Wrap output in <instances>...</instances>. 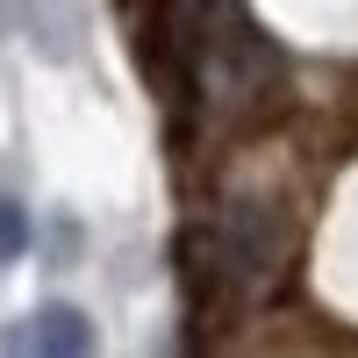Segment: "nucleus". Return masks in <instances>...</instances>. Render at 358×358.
Segmentation results:
<instances>
[{
	"mask_svg": "<svg viewBox=\"0 0 358 358\" xmlns=\"http://www.w3.org/2000/svg\"><path fill=\"white\" fill-rule=\"evenodd\" d=\"M8 351L15 358H94V322H86L72 301H43L8 337Z\"/></svg>",
	"mask_w": 358,
	"mask_h": 358,
	"instance_id": "1",
	"label": "nucleus"
},
{
	"mask_svg": "<svg viewBox=\"0 0 358 358\" xmlns=\"http://www.w3.org/2000/svg\"><path fill=\"white\" fill-rule=\"evenodd\" d=\"M29 251V208L22 201H0V265H15Z\"/></svg>",
	"mask_w": 358,
	"mask_h": 358,
	"instance_id": "2",
	"label": "nucleus"
}]
</instances>
